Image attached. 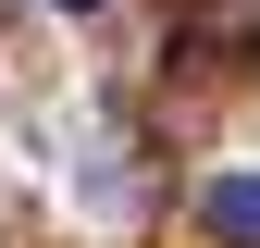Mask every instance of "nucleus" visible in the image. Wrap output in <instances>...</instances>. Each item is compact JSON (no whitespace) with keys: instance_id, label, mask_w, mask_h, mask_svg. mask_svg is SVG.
<instances>
[{"instance_id":"f257e3e1","label":"nucleus","mask_w":260,"mask_h":248,"mask_svg":"<svg viewBox=\"0 0 260 248\" xmlns=\"http://www.w3.org/2000/svg\"><path fill=\"white\" fill-rule=\"evenodd\" d=\"M199 224H211L223 248H260V174H223L211 199H199Z\"/></svg>"},{"instance_id":"f03ea898","label":"nucleus","mask_w":260,"mask_h":248,"mask_svg":"<svg viewBox=\"0 0 260 248\" xmlns=\"http://www.w3.org/2000/svg\"><path fill=\"white\" fill-rule=\"evenodd\" d=\"M62 13H100V0H62Z\"/></svg>"}]
</instances>
